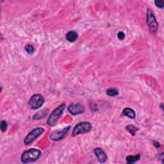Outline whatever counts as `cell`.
I'll return each mask as SVG.
<instances>
[{"label": "cell", "instance_id": "cell-1", "mask_svg": "<svg viewBox=\"0 0 164 164\" xmlns=\"http://www.w3.org/2000/svg\"><path fill=\"white\" fill-rule=\"evenodd\" d=\"M41 151L37 149L32 148L28 151H25L21 155V161L24 163L33 162L41 157Z\"/></svg>", "mask_w": 164, "mask_h": 164}, {"label": "cell", "instance_id": "cell-2", "mask_svg": "<svg viewBox=\"0 0 164 164\" xmlns=\"http://www.w3.org/2000/svg\"><path fill=\"white\" fill-rule=\"evenodd\" d=\"M65 108V103H62L60 105H59L57 108L54 109V110L52 112V114H50L49 118L48 119V121H47V123H48L49 126H55L56 124L58 122V120H59L62 114H63Z\"/></svg>", "mask_w": 164, "mask_h": 164}, {"label": "cell", "instance_id": "cell-3", "mask_svg": "<svg viewBox=\"0 0 164 164\" xmlns=\"http://www.w3.org/2000/svg\"><path fill=\"white\" fill-rule=\"evenodd\" d=\"M44 132V129L43 128H36L31 131L29 134L26 135L24 140V143L25 145L28 146L32 144L35 140H36L39 136Z\"/></svg>", "mask_w": 164, "mask_h": 164}, {"label": "cell", "instance_id": "cell-4", "mask_svg": "<svg viewBox=\"0 0 164 164\" xmlns=\"http://www.w3.org/2000/svg\"><path fill=\"white\" fill-rule=\"evenodd\" d=\"M146 21L151 33H155L158 30V22L153 12L151 9H147V15H146Z\"/></svg>", "mask_w": 164, "mask_h": 164}, {"label": "cell", "instance_id": "cell-5", "mask_svg": "<svg viewBox=\"0 0 164 164\" xmlns=\"http://www.w3.org/2000/svg\"><path fill=\"white\" fill-rule=\"evenodd\" d=\"M92 129V125L89 122H81L77 124L74 127L72 136H75L78 135L89 133Z\"/></svg>", "mask_w": 164, "mask_h": 164}, {"label": "cell", "instance_id": "cell-6", "mask_svg": "<svg viewBox=\"0 0 164 164\" xmlns=\"http://www.w3.org/2000/svg\"><path fill=\"white\" fill-rule=\"evenodd\" d=\"M44 103V97L41 94H34L29 99L28 106L32 110H37V109L42 107Z\"/></svg>", "mask_w": 164, "mask_h": 164}, {"label": "cell", "instance_id": "cell-7", "mask_svg": "<svg viewBox=\"0 0 164 164\" xmlns=\"http://www.w3.org/2000/svg\"><path fill=\"white\" fill-rule=\"evenodd\" d=\"M70 126L66 127L64 128L63 130H56L53 131L50 135V139L54 141H58L63 139L65 137V136L67 135V133L70 130Z\"/></svg>", "mask_w": 164, "mask_h": 164}, {"label": "cell", "instance_id": "cell-8", "mask_svg": "<svg viewBox=\"0 0 164 164\" xmlns=\"http://www.w3.org/2000/svg\"><path fill=\"white\" fill-rule=\"evenodd\" d=\"M68 111L73 115L81 114L85 112V107L80 103L71 104L68 107Z\"/></svg>", "mask_w": 164, "mask_h": 164}, {"label": "cell", "instance_id": "cell-9", "mask_svg": "<svg viewBox=\"0 0 164 164\" xmlns=\"http://www.w3.org/2000/svg\"><path fill=\"white\" fill-rule=\"evenodd\" d=\"M94 153L97 158V160L101 163H104L107 160V156L105 152L101 148L97 147L94 149Z\"/></svg>", "mask_w": 164, "mask_h": 164}, {"label": "cell", "instance_id": "cell-10", "mask_svg": "<svg viewBox=\"0 0 164 164\" xmlns=\"http://www.w3.org/2000/svg\"><path fill=\"white\" fill-rule=\"evenodd\" d=\"M78 37V35L75 31H70L67 34H66L65 38L69 42H75Z\"/></svg>", "mask_w": 164, "mask_h": 164}, {"label": "cell", "instance_id": "cell-11", "mask_svg": "<svg viewBox=\"0 0 164 164\" xmlns=\"http://www.w3.org/2000/svg\"><path fill=\"white\" fill-rule=\"evenodd\" d=\"M123 114L130 119H135L136 116L135 111L130 108H124L123 111Z\"/></svg>", "mask_w": 164, "mask_h": 164}, {"label": "cell", "instance_id": "cell-12", "mask_svg": "<svg viewBox=\"0 0 164 164\" xmlns=\"http://www.w3.org/2000/svg\"><path fill=\"white\" fill-rule=\"evenodd\" d=\"M140 158V155L134 156V157H133V156H128V157H126V162L128 163H135L136 161L139 160Z\"/></svg>", "mask_w": 164, "mask_h": 164}, {"label": "cell", "instance_id": "cell-13", "mask_svg": "<svg viewBox=\"0 0 164 164\" xmlns=\"http://www.w3.org/2000/svg\"><path fill=\"white\" fill-rule=\"evenodd\" d=\"M107 94L109 96H116L119 94V91L117 89L111 88L109 89L107 91Z\"/></svg>", "mask_w": 164, "mask_h": 164}, {"label": "cell", "instance_id": "cell-14", "mask_svg": "<svg viewBox=\"0 0 164 164\" xmlns=\"http://www.w3.org/2000/svg\"><path fill=\"white\" fill-rule=\"evenodd\" d=\"M48 111V110H44L38 112L37 114H36L33 116V119H42L43 118H44V117L47 115V112Z\"/></svg>", "mask_w": 164, "mask_h": 164}, {"label": "cell", "instance_id": "cell-15", "mask_svg": "<svg viewBox=\"0 0 164 164\" xmlns=\"http://www.w3.org/2000/svg\"><path fill=\"white\" fill-rule=\"evenodd\" d=\"M126 130L130 132L132 135H135L136 131L138 130V128L134 126V125H128V126H126Z\"/></svg>", "mask_w": 164, "mask_h": 164}, {"label": "cell", "instance_id": "cell-16", "mask_svg": "<svg viewBox=\"0 0 164 164\" xmlns=\"http://www.w3.org/2000/svg\"><path fill=\"white\" fill-rule=\"evenodd\" d=\"M25 49L26 51V52L29 54H32L34 52V50H35L33 46L30 44L26 45L25 47Z\"/></svg>", "mask_w": 164, "mask_h": 164}, {"label": "cell", "instance_id": "cell-17", "mask_svg": "<svg viewBox=\"0 0 164 164\" xmlns=\"http://www.w3.org/2000/svg\"><path fill=\"white\" fill-rule=\"evenodd\" d=\"M8 127L7 122L5 120H2L1 122V130L3 132H5Z\"/></svg>", "mask_w": 164, "mask_h": 164}, {"label": "cell", "instance_id": "cell-18", "mask_svg": "<svg viewBox=\"0 0 164 164\" xmlns=\"http://www.w3.org/2000/svg\"><path fill=\"white\" fill-rule=\"evenodd\" d=\"M155 5L159 9H163V3L164 1L163 0H157V1H155Z\"/></svg>", "mask_w": 164, "mask_h": 164}, {"label": "cell", "instance_id": "cell-19", "mask_svg": "<svg viewBox=\"0 0 164 164\" xmlns=\"http://www.w3.org/2000/svg\"><path fill=\"white\" fill-rule=\"evenodd\" d=\"M118 37L119 40L120 41H123L124 39V37H125V34L124 32H120L118 33Z\"/></svg>", "mask_w": 164, "mask_h": 164}, {"label": "cell", "instance_id": "cell-20", "mask_svg": "<svg viewBox=\"0 0 164 164\" xmlns=\"http://www.w3.org/2000/svg\"><path fill=\"white\" fill-rule=\"evenodd\" d=\"M154 145H155L156 147H160V144H159V143H158V142H155Z\"/></svg>", "mask_w": 164, "mask_h": 164}]
</instances>
